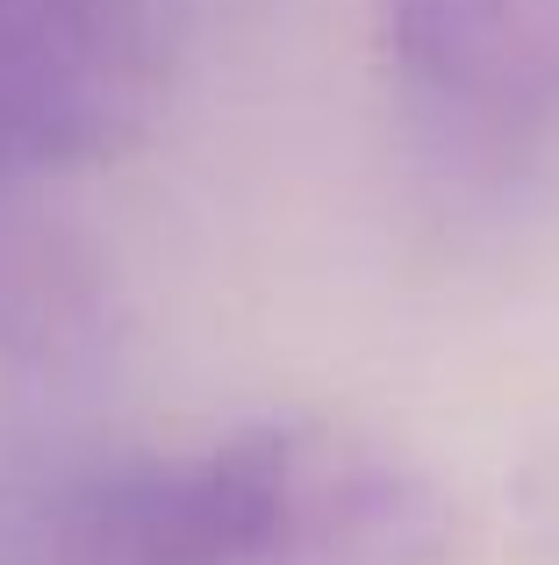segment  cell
Masks as SVG:
<instances>
[{
	"mask_svg": "<svg viewBox=\"0 0 559 565\" xmlns=\"http://www.w3.org/2000/svg\"><path fill=\"white\" fill-rule=\"evenodd\" d=\"M452 501L330 423H244L29 487L0 565H445Z\"/></svg>",
	"mask_w": 559,
	"mask_h": 565,
	"instance_id": "cell-1",
	"label": "cell"
},
{
	"mask_svg": "<svg viewBox=\"0 0 559 565\" xmlns=\"http://www.w3.org/2000/svg\"><path fill=\"white\" fill-rule=\"evenodd\" d=\"M166 100L151 0H0V193L129 151Z\"/></svg>",
	"mask_w": 559,
	"mask_h": 565,
	"instance_id": "cell-2",
	"label": "cell"
},
{
	"mask_svg": "<svg viewBox=\"0 0 559 565\" xmlns=\"http://www.w3.org/2000/svg\"><path fill=\"white\" fill-rule=\"evenodd\" d=\"M380 51L452 166L509 172L559 137V0H380Z\"/></svg>",
	"mask_w": 559,
	"mask_h": 565,
	"instance_id": "cell-3",
	"label": "cell"
},
{
	"mask_svg": "<svg viewBox=\"0 0 559 565\" xmlns=\"http://www.w3.org/2000/svg\"><path fill=\"white\" fill-rule=\"evenodd\" d=\"M108 337V279L86 236L36 207V186L0 193V344L36 373H72Z\"/></svg>",
	"mask_w": 559,
	"mask_h": 565,
	"instance_id": "cell-4",
	"label": "cell"
}]
</instances>
